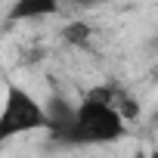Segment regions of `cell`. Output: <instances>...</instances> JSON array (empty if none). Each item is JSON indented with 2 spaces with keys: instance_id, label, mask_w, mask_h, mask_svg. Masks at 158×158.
<instances>
[{
  "instance_id": "cell-1",
  "label": "cell",
  "mask_w": 158,
  "mask_h": 158,
  "mask_svg": "<svg viewBox=\"0 0 158 158\" xmlns=\"http://www.w3.org/2000/svg\"><path fill=\"white\" fill-rule=\"evenodd\" d=\"M124 136H127V121L109 102L87 93L74 106V124L62 143H68V146H109Z\"/></svg>"
},
{
  "instance_id": "cell-2",
  "label": "cell",
  "mask_w": 158,
  "mask_h": 158,
  "mask_svg": "<svg viewBox=\"0 0 158 158\" xmlns=\"http://www.w3.org/2000/svg\"><path fill=\"white\" fill-rule=\"evenodd\" d=\"M34 130H47L44 102L34 93H28L25 87L10 81L6 93H3V106H0V146L13 136H25Z\"/></svg>"
},
{
  "instance_id": "cell-3",
  "label": "cell",
  "mask_w": 158,
  "mask_h": 158,
  "mask_svg": "<svg viewBox=\"0 0 158 158\" xmlns=\"http://www.w3.org/2000/svg\"><path fill=\"white\" fill-rule=\"evenodd\" d=\"M44 112H47V130H50L56 139H65V133H68L71 124H74V106H68L65 99L53 96L50 102H44Z\"/></svg>"
},
{
  "instance_id": "cell-4",
  "label": "cell",
  "mask_w": 158,
  "mask_h": 158,
  "mask_svg": "<svg viewBox=\"0 0 158 158\" xmlns=\"http://www.w3.org/2000/svg\"><path fill=\"white\" fill-rule=\"evenodd\" d=\"M59 3L56 0H19L10 6V22H31V19H44V16H56Z\"/></svg>"
},
{
  "instance_id": "cell-5",
  "label": "cell",
  "mask_w": 158,
  "mask_h": 158,
  "mask_svg": "<svg viewBox=\"0 0 158 158\" xmlns=\"http://www.w3.org/2000/svg\"><path fill=\"white\" fill-rule=\"evenodd\" d=\"M90 34H93V31H90L87 22H68V25L62 28V37H65L71 47H87V44H90Z\"/></svg>"
},
{
  "instance_id": "cell-6",
  "label": "cell",
  "mask_w": 158,
  "mask_h": 158,
  "mask_svg": "<svg viewBox=\"0 0 158 158\" xmlns=\"http://www.w3.org/2000/svg\"><path fill=\"white\" fill-rule=\"evenodd\" d=\"M133 158H149V152H136V155H133Z\"/></svg>"
},
{
  "instance_id": "cell-7",
  "label": "cell",
  "mask_w": 158,
  "mask_h": 158,
  "mask_svg": "<svg viewBox=\"0 0 158 158\" xmlns=\"http://www.w3.org/2000/svg\"><path fill=\"white\" fill-rule=\"evenodd\" d=\"M152 118H155V124H158V102H155V115H152Z\"/></svg>"
},
{
  "instance_id": "cell-8",
  "label": "cell",
  "mask_w": 158,
  "mask_h": 158,
  "mask_svg": "<svg viewBox=\"0 0 158 158\" xmlns=\"http://www.w3.org/2000/svg\"><path fill=\"white\" fill-rule=\"evenodd\" d=\"M149 158H158V149H155V152H149Z\"/></svg>"
}]
</instances>
